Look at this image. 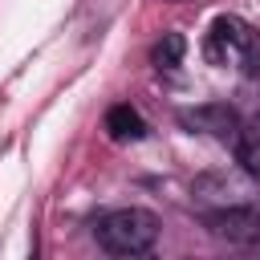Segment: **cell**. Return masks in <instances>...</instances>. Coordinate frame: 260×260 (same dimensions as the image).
<instances>
[{
  "label": "cell",
  "mask_w": 260,
  "mask_h": 260,
  "mask_svg": "<svg viewBox=\"0 0 260 260\" xmlns=\"http://www.w3.org/2000/svg\"><path fill=\"white\" fill-rule=\"evenodd\" d=\"M93 240L110 256H142L158 240V215L146 207H114L93 219Z\"/></svg>",
  "instance_id": "obj_1"
},
{
  "label": "cell",
  "mask_w": 260,
  "mask_h": 260,
  "mask_svg": "<svg viewBox=\"0 0 260 260\" xmlns=\"http://www.w3.org/2000/svg\"><path fill=\"white\" fill-rule=\"evenodd\" d=\"M203 57L211 65L240 61L248 77H260V32L240 16H215L203 32Z\"/></svg>",
  "instance_id": "obj_2"
},
{
  "label": "cell",
  "mask_w": 260,
  "mask_h": 260,
  "mask_svg": "<svg viewBox=\"0 0 260 260\" xmlns=\"http://www.w3.org/2000/svg\"><path fill=\"white\" fill-rule=\"evenodd\" d=\"M207 232L232 248H244V252H260V207L252 203H228L219 211H207Z\"/></svg>",
  "instance_id": "obj_3"
},
{
  "label": "cell",
  "mask_w": 260,
  "mask_h": 260,
  "mask_svg": "<svg viewBox=\"0 0 260 260\" xmlns=\"http://www.w3.org/2000/svg\"><path fill=\"white\" fill-rule=\"evenodd\" d=\"M179 122H183L191 134L199 130V134H211V138H219V142H236V134H240V118H236V110L223 106V102H207V106L183 110Z\"/></svg>",
  "instance_id": "obj_4"
},
{
  "label": "cell",
  "mask_w": 260,
  "mask_h": 260,
  "mask_svg": "<svg viewBox=\"0 0 260 260\" xmlns=\"http://www.w3.org/2000/svg\"><path fill=\"white\" fill-rule=\"evenodd\" d=\"M106 134L114 138V142H138L142 134H146V122L138 118V110L134 106H110V114H106Z\"/></svg>",
  "instance_id": "obj_5"
},
{
  "label": "cell",
  "mask_w": 260,
  "mask_h": 260,
  "mask_svg": "<svg viewBox=\"0 0 260 260\" xmlns=\"http://www.w3.org/2000/svg\"><path fill=\"white\" fill-rule=\"evenodd\" d=\"M236 158H240V167L252 175V179H260V114L252 118V122H244L240 126V134H236Z\"/></svg>",
  "instance_id": "obj_6"
},
{
  "label": "cell",
  "mask_w": 260,
  "mask_h": 260,
  "mask_svg": "<svg viewBox=\"0 0 260 260\" xmlns=\"http://www.w3.org/2000/svg\"><path fill=\"white\" fill-rule=\"evenodd\" d=\"M183 53H187V41L179 37V32H167L158 45H154V53H150V61L158 65V69H175L179 61H183Z\"/></svg>",
  "instance_id": "obj_7"
}]
</instances>
